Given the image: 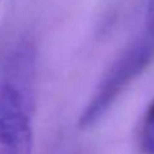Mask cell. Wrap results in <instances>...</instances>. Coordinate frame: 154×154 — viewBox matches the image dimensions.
<instances>
[{
  "label": "cell",
  "instance_id": "6da1fadb",
  "mask_svg": "<svg viewBox=\"0 0 154 154\" xmlns=\"http://www.w3.org/2000/svg\"><path fill=\"white\" fill-rule=\"evenodd\" d=\"M153 59L154 35L146 33L145 37L128 45L108 68L90 101L79 116V128H89L96 124L120 94L149 67Z\"/></svg>",
  "mask_w": 154,
  "mask_h": 154
},
{
  "label": "cell",
  "instance_id": "7a4b0ae2",
  "mask_svg": "<svg viewBox=\"0 0 154 154\" xmlns=\"http://www.w3.org/2000/svg\"><path fill=\"white\" fill-rule=\"evenodd\" d=\"M32 112L18 91L0 85V154H32Z\"/></svg>",
  "mask_w": 154,
  "mask_h": 154
},
{
  "label": "cell",
  "instance_id": "3957f363",
  "mask_svg": "<svg viewBox=\"0 0 154 154\" xmlns=\"http://www.w3.org/2000/svg\"><path fill=\"white\" fill-rule=\"evenodd\" d=\"M35 60L37 52L33 41L22 40L10 52L2 81V83L17 90L32 105H34Z\"/></svg>",
  "mask_w": 154,
  "mask_h": 154
},
{
  "label": "cell",
  "instance_id": "277c9868",
  "mask_svg": "<svg viewBox=\"0 0 154 154\" xmlns=\"http://www.w3.org/2000/svg\"><path fill=\"white\" fill-rule=\"evenodd\" d=\"M138 146L142 154H154V98L143 115L138 134Z\"/></svg>",
  "mask_w": 154,
  "mask_h": 154
},
{
  "label": "cell",
  "instance_id": "5b68a950",
  "mask_svg": "<svg viewBox=\"0 0 154 154\" xmlns=\"http://www.w3.org/2000/svg\"><path fill=\"white\" fill-rule=\"evenodd\" d=\"M146 32L154 35V0H147L146 7Z\"/></svg>",
  "mask_w": 154,
  "mask_h": 154
}]
</instances>
